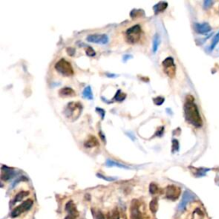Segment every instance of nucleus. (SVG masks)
Segmentation results:
<instances>
[{
	"label": "nucleus",
	"instance_id": "23",
	"mask_svg": "<svg viewBox=\"0 0 219 219\" xmlns=\"http://www.w3.org/2000/svg\"><path fill=\"white\" fill-rule=\"evenodd\" d=\"M219 42V32L215 35L213 38V40L211 41V45H210V50H213L216 47V45H217V43Z\"/></svg>",
	"mask_w": 219,
	"mask_h": 219
},
{
	"label": "nucleus",
	"instance_id": "18",
	"mask_svg": "<svg viewBox=\"0 0 219 219\" xmlns=\"http://www.w3.org/2000/svg\"><path fill=\"white\" fill-rule=\"evenodd\" d=\"M82 95H83V98H87V99H93L94 98V94H93L92 88H91L90 86L86 87L85 89L83 90Z\"/></svg>",
	"mask_w": 219,
	"mask_h": 219
},
{
	"label": "nucleus",
	"instance_id": "11",
	"mask_svg": "<svg viewBox=\"0 0 219 219\" xmlns=\"http://www.w3.org/2000/svg\"><path fill=\"white\" fill-rule=\"evenodd\" d=\"M16 175V172L15 170L12 169H9L6 166H2V173H1V178L3 181H7L12 178L13 176Z\"/></svg>",
	"mask_w": 219,
	"mask_h": 219
},
{
	"label": "nucleus",
	"instance_id": "26",
	"mask_svg": "<svg viewBox=\"0 0 219 219\" xmlns=\"http://www.w3.org/2000/svg\"><path fill=\"white\" fill-rule=\"evenodd\" d=\"M108 219H120L118 210H116V209L113 210V212H112L111 215L109 214V216H108Z\"/></svg>",
	"mask_w": 219,
	"mask_h": 219
},
{
	"label": "nucleus",
	"instance_id": "35",
	"mask_svg": "<svg viewBox=\"0 0 219 219\" xmlns=\"http://www.w3.org/2000/svg\"><path fill=\"white\" fill-rule=\"evenodd\" d=\"M67 51H68V53L69 54L70 56H73V55H74V53H75V49H73V48H68Z\"/></svg>",
	"mask_w": 219,
	"mask_h": 219
},
{
	"label": "nucleus",
	"instance_id": "7",
	"mask_svg": "<svg viewBox=\"0 0 219 219\" xmlns=\"http://www.w3.org/2000/svg\"><path fill=\"white\" fill-rule=\"evenodd\" d=\"M87 41L91 43L105 45L109 42V38L106 34H90L87 37Z\"/></svg>",
	"mask_w": 219,
	"mask_h": 219
},
{
	"label": "nucleus",
	"instance_id": "13",
	"mask_svg": "<svg viewBox=\"0 0 219 219\" xmlns=\"http://www.w3.org/2000/svg\"><path fill=\"white\" fill-rule=\"evenodd\" d=\"M65 209H66V211H67L69 215H71V216H75V217H77L78 215V212H77V210H76V207L74 204V202L70 200L66 204L65 206Z\"/></svg>",
	"mask_w": 219,
	"mask_h": 219
},
{
	"label": "nucleus",
	"instance_id": "20",
	"mask_svg": "<svg viewBox=\"0 0 219 219\" xmlns=\"http://www.w3.org/2000/svg\"><path fill=\"white\" fill-rule=\"evenodd\" d=\"M29 194V192L28 191H22V192L18 193L16 195V198H15V200H14L13 203L14 204H16V202H19L21 201V200H23V198H25L26 196H27Z\"/></svg>",
	"mask_w": 219,
	"mask_h": 219
},
{
	"label": "nucleus",
	"instance_id": "29",
	"mask_svg": "<svg viewBox=\"0 0 219 219\" xmlns=\"http://www.w3.org/2000/svg\"><path fill=\"white\" fill-rule=\"evenodd\" d=\"M86 53H87V56H90V57H94V56L96 55L95 51H94V50L93 49V47H91V46H89V47L87 48V50H86Z\"/></svg>",
	"mask_w": 219,
	"mask_h": 219
},
{
	"label": "nucleus",
	"instance_id": "30",
	"mask_svg": "<svg viewBox=\"0 0 219 219\" xmlns=\"http://www.w3.org/2000/svg\"><path fill=\"white\" fill-rule=\"evenodd\" d=\"M97 176L98 177H99V178H101V179H104V180H105V181H108V182H112V181H115L116 178H115V177H106V176H104V175H101V174H97Z\"/></svg>",
	"mask_w": 219,
	"mask_h": 219
},
{
	"label": "nucleus",
	"instance_id": "38",
	"mask_svg": "<svg viewBox=\"0 0 219 219\" xmlns=\"http://www.w3.org/2000/svg\"><path fill=\"white\" fill-rule=\"evenodd\" d=\"M108 77H116V75H107Z\"/></svg>",
	"mask_w": 219,
	"mask_h": 219
},
{
	"label": "nucleus",
	"instance_id": "9",
	"mask_svg": "<svg viewBox=\"0 0 219 219\" xmlns=\"http://www.w3.org/2000/svg\"><path fill=\"white\" fill-rule=\"evenodd\" d=\"M194 199H195V196H194L190 191H188V190L185 191L183 193V195H182V201H181V203L179 204L178 210H185V208H186V206H187V205H188V203L190 201H192L193 200H194Z\"/></svg>",
	"mask_w": 219,
	"mask_h": 219
},
{
	"label": "nucleus",
	"instance_id": "24",
	"mask_svg": "<svg viewBox=\"0 0 219 219\" xmlns=\"http://www.w3.org/2000/svg\"><path fill=\"white\" fill-rule=\"evenodd\" d=\"M195 217H198V219L203 218V212H202V210L200 208H197L196 210H194V212H193V219H195Z\"/></svg>",
	"mask_w": 219,
	"mask_h": 219
},
{
	"label": "nucleus",
	"instance_id": "32",
	"mask_svg": "<svg viewBox=\"0 0 219 219\" xmlns=\"http://www.w3.org/2000/svg\"><path fill=\"white\" fill-rule=\"evenodd\" d=\"M95 110H96V111L98 112V114L100 115V116H101V118H102V119H104V115H105V111H104L103 109H101V108L97 107V108H96V109H95Z\"/></svg>",
	"mask_w": 219,
	"mask_h": 219
},
{
	"label": "nucleus",
	"instance_id": "19",
	"mask_svg": "<svg viewBox=\"0 0 219 219\" xmlns=\"http://www.w3.org/2000/svg\"><path fill=\"white\" fill-rule=\"evenodd\" d=\"M160 44V36L158 35L157 34H155L154 38H153V41H152V51L155 53L157 49H158V46Z\"/></svg>",
	"mask_w": 219,
	"mask_h": 219
},
{
	"label": "nucleus",
	"instance_id": "6",
	"mask_svg": "<svg viewBox=\"0 0 219 219\" xmlns=\"http://www.w3.org/2000/svg\"><path fill=\"white\" fill-rule=\"evenodd\" d=\"M34 205V201L32 200H25L23 202L22 205L18 206L17 207H16L12 212H11V217H16L22 214L23 212L24 211H27V210H30L31 207Z\"/></svg>",
	"mask_w": 219,
	"mask_h": 219
},
{
	"label": "nucleus",
	"instance_id": "31",
	"mask_svg": "<svg viewBox=\"0 0 219 219\" xmlns=\"http://www.w3.org/2000/svg\"><path fill=\"white\" fill-rule=\"evenodd\" d=\"M94 219H104L103 213H102L100 210H98V211L94 214Z\"/></svg>",
	"mask_w": 219,
	"mask_h": 219
},
{
	"label": "nucleus",
	"instance_id": "36",
	"mask_svg": "<svg viewBox=\"0 0 219 219\" xmlns=\"http://www.w3.org/2000/svg\"><path fill=\"white\" fill-rule=\"evenodd\" d=\"M76 217L75 216H71V215H68V217L65 219H76Z\"/></svg>",
	"mask_w": 219,
	"mask_h": 219
},
{
	"label": "nucleus",
	"instance_id": "3",
	"mask_svg": "<svg viewBox=\"0 0 219 219\" xmlns=\"http://www.w3.org/2000/svg\"><path fill=\"white\" fill-rule=\"evenodd\" d=\"M126 41L129 44H136L142 36V28L140 25H134L126 31Z\"/></svg>",
	"mask_w": 219,
	"mask_h": 219
},
{
	"label": "nucleus",
	"instance_id": "8",
	"mask_svg": "<svg viewBox=\"0 0 219 219\" xmlns=\"http://www.w3.org/2000/svg\"><path fill=\"white\" fill-rule=\"evenodd\" d=\"M181 194V188L176 187L175 185H169L166 188V197L171 200H177Z\"/></svg>",
	"mask_w": 219,
	"mask_h": 219
},
{
	"label": "nucleus",
	"instance_id": "28",
	"mask_svg": "<svg viewBox=\"0 0 219 219\" xmlns=\"http://www.w3.org/2000/svg\"><path fill=\"white\" fill-rule=\"evenodd\" d=\"M179 150V142L177 140H172V151L173 152H177Z\"/></svg>",
	"mask_w": 219,
	"mask_h": 219
},
{
	"label": "nucleus",
	"instance_id": "1",
	"mask_svg": "<svg viewBox=\"0 0 219 219\" xmlns=\"http://www.w3.org/2000/svg\"><path fill=\"white\" fill-rule=\"evenodd\" d=\"M184 112H185V117L188 122H190L195 127H201L203 124L200 114L199 112L196 104L194 103L193 98L189 96L187 98V101L184 104Z\"/></svg>",
	"mask_w": 219,
	"mask_h": 219
},
{
	"label": "nucleus",
	"instance_id": "17",
	"mask_svg": "<svg viewBox=\"0 0 219 219\" xmlns=\"http://www.w3.org/2000/svg\"><path fill=\"white\" fill-rule=\"evenodd\" d=\"M105 164L107 166H110V167L116 166V167H119V168H122V169H126V170H129L130 169V167H129V166L125 165V164H120V163H117V162L113 161L111 159H107Z\"/></svg>",
	"mask_w": 219,
	"mask_h": 219
},
{
	"label": "nucleus",
	"instance_id": "37",
	"mask_svg": "<svg viewBox=\"0 0 219 219\" xmlns=\"http://www.w3.org/2000/svg\"><path fill=\"white\" fill-rule=\"evenodd\" d=\"M132 58V57H131V56H125V57L123 58V61H126L128 58Z\"/></svg>",
	"mask_w": 219,
	"mask_h": 219
},
{
	"label": "nucleus",
	"instance_id": "16",
	"mask_svg": "<svg viewBox=\"0 0 219 219\" xmlns=\"http://www.w3.org/2000/svg\"><path fill=\"white\" fill-rule=\"evenodd\" d=\"M167 6H168V3L167 2H159L157 5H154V7H153L154 12L156 14L162 12V11H164L167 8Z\"/></svg>",
	"mask_w": 219,
	"mask_h": 219
},
{
	"label": "nucleus",
	"instance_id": "21",
	"mask_svg": "<svg viewBox=\"0 0 219 219\" xmlns=\"http://www.w3.org/2000/svg\"><path fill=\"white\" fill-rule=\"evenodd\" d=\"M150 210L152 211V213H156L157 210V208H158V204H157V198H154L152 199V200L150 202Z\"/></svg>",
	"mask_w": 219,
	"mask_h": 219
},
{
	"label": "nucleus",
	"instance_id": "25",
	"mask_svg": "<svg viewBox=\"0 0 219 219\" xmlns=\"http://www.w3.org/2000/svg\"><path fill=\"white\" fill-rule=\"evenodd\" d=\"M149 191L152 194H155L157 193V192L158 191V188L155 183H151L150 186H149Z\"/></svg>",
	"mask_w": 219,
	"mask_h": 219
},
{
	"label": "nucleus",
	"instance_id": "33",
	"mask_svg": "<svg viewBox=\"0 0 219 219\" xmlns=\"http://www.w3.org/2000/svg\"><path fill=\"white\" fill-rule=\"evenodd\" d=\"M213 5V1H210V0H206L204 2V8L205 9H207V8H209L210 7L211 5Z\"/></svg>",
	"mask_w": 219,
	"mask_h": 219
},
{
	"label": "nucleus",
	"instance_id": "34",
	"mask_svg": "<svg viewBox=\"0 0 219 219\" xmlns=\"http://www.w3.org/2000/svg\"><path fill=\"white\" fill-rule=\"evenodd\" d=\"M164 127H160V128L157 129V131L156 135H157V136H161L162 134H163V132H164Z\"/></svg>",
	"mask_w": 219,
	"mask_h": 219
},
{
	"label": "nucleus",
	"instance_id": "4",
	"mask_svg": "<svg viewBox=\"0 0 219 219\" xmlns=\"http://www.w3.org/2000/svg\"><path fill=\"white\" fill-rule=\"evenodd\" d=\"M56 70L63 76H71L74 75V69L71 64L65 59H60L58 63L55 64Z\"/></svg>",
	"mask_w": 219,
	"mask_h": 219
},
{
	"label": "nucleus",
	"instance_id": "10",
	"mask_svg": "<svg viewBox=\"0 0 219 219\" xmlns=\"http://www.w3.org/2000/svg\"><path fill=\"white\" fill-rule=\"evenodd\" d=\"M138 200H134L131 205V219H142L141 213L139 210Z\"/></svg>",
	"mask_w": 219,
	"mask_h": 219
},
{
	"label": "nucleus",
	"instance_id": "12",
	"mask_svg": "<svg viewBox=\"0 0 219 219\" xmlns=\"http://www.w3.org/2000/svg\"><path fill=\"white\" fill-rule=\"evenodd\" d=\"M194 29L197 33L203 34H206L210 30V25L208 23H196L194 24Z\"/></svg>",
	"mask_w": 219,
	"mask_h": 219
},
{
	"label": "nucleus",
	"instance_id": "14",
	"mask_svg": "<svg viewBox=\"0 0 219 219\" xmlns=\"http://www.w3.org/2000/svg\"><path fill=\"white\" fill-rule=\"evenodd\" d=\"M61 97H74L76 96V92L70 87H63L58 92Z\"/></svg>",
	"mask_w": 219,
	"mask_h": 219
},
{
	"label": "nucleus",
	"instance_id": "27",
	"mask_svg": "<svg viewBox=\"0 0 219 219\" xmlns=\"http://www.w3.org/2000/svg\"><path fill=\"white\" fill-rule=\"evenodd\" d=\"M153 102H154V104H157V105H161L164 102V98L158 96V97H157V98H153Z\"/></svg>",
	"mask_w": 219,
	"mask_h": 219
},
{
	"label": "nucleus",
	"instance_id": "5",
	"mask_svg": "<svg viewBox=\"0 0 219 219\" xmlns=\"http://www.w3.org/2000/svg\"><path fill=\"white\" fill-rule=\"evenodd\" d=\"M163 67L164 71L169 77H174L175 75V65L174 63V59L171 57L165 58L163 61Z\"/></svg>",
	"mask_w": 219,
	"mask_h": 219
},
{
	"label": "nucleus",
	"instance_id": "15",
	"mask_svg": "<svg viewBox=\"0 0 219 219\" xmlns=\"http://www.w3.org/2000/svg\"><path fill=\"white\" fill-rule=\"evenodd\" d=\"M84 146L86 147L87 148H92L95 147H98V141L96 137L94 136H89V138L87 139L84 142Z\"/></svg>",
	"mask_w": 219,
	"mask_h": 219
},
{
	"label": "nucleus",
	"instance_id": "22",
	"mask_svg": "<svg viewBox=\"0 0 219 219\" xmlns=\"http://www.w3.org/2000/svg\"><path fill=\"white\" fill-rule=\"evenodd\" d=\"M126 98V94H122L121 90H118L117 91V93L115 95V98L114 99L116 100V101H118V102H122V101H123Z\"/></svg>",
	"mask_w": 219,
	"mask_h": 219
},
{
	"label": "nucleus",
	"instance_id": "2",
	"mask_svg": "<svg viewBox=\"0 0 219 219\" xmlns=\"http://www.w3.org/2000/svg\"><path fill=\"white\" fill-rule=\"evenodd\" d=\"M82 105L80 102H69L64 109L63 114L68 120L74 122L79 118L82 112Z\"/></svg>",
	"mask_w": 219,
	"mask_h": 219
}]
</instances>
